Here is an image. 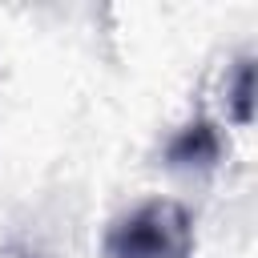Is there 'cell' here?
<instances>
[{
  "mask_svg": "<svg viewBox=\"0 0 258 258\" xmlns=\"http://www.w3.org/2000/svg\"><path fill=\"white\" fill-rule=\"evenodd\" d=\"M189 254H194V218L173 198H149L137 210L121 214L101 242V258H189Z\"/></svg>",
  "mask_w": 258,
  "mask_h": 258,
  "instance_id": "6da1fadb",
  "label": "cell"
},
{
  "mask_svg": "<svg viewBox=\"0 0 258 258\" xmlns=\"http://www.w3.org/2000/svg\"><path fill=\"white\" fill-rule=\"evenodd\" d=\"M165 161L169 169H185V173H206L222 161V133L214 121L198 117L189 125H181L173 133V141L165 145Z\"/></svg>",
  "mask_w": 258,
  "mask_h": 258,
  "instance_id": "7a4b0ae2",
  "label": "cell"
},
{
  "mask_svg": "<svg viewBox=\"0 0 258 258\" xmlns=\"http://www.w3.org/2000/svg\"><path fill=\"white\" fill-rule=\"evenodd\" d=\"M226 105H230V117L238 125H250V117H254V60L250 56L238 60L234 81L226 85Z\"/></svg>",
  "mask_w": 258,
  "mask_h": 258,
  "instance_id": "3957f363",
  "label": "cell"
}]
</instances>
